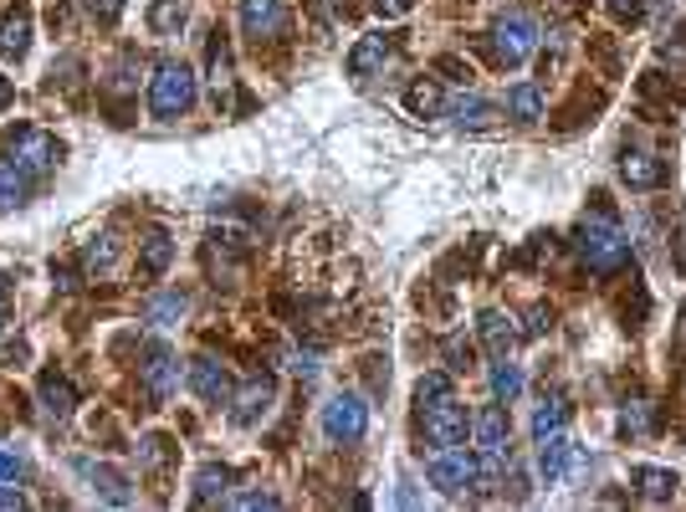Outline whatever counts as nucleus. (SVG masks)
I'll return each instance as SVG.
<instances>
[{
	"mask_svg": "<svg viewBox=\"0 0 686 512\" xmlns=\"http://www.w3.org/2000/svg\"><path fill=\"white\" fill-rule=\"evenodd\" d=\"M174 456H180V451H174V441H169V436H144V441H139V461H144L149 472H165Z\"/></svg>",
	"mask_w": 686,
	"mask_h": 512,
	"instance_id": "33",
	"label": "nucleus"
},
{
	"mask_svg": "<svg viewBox=\"0 0 686 512\" xmlns=\"http://www.w3.org/2000/svg\"><path fill=\"white\" fill-rule=\"evenodd\" d=\"M569 426V405L564 400H543V405L533 410V436L543 441V436H558V430Z\"/></svg>",
	"mask_w": 686,
	"mask_h": 512,
	"instance_id": "30",
	"label": "nucleus"
},
{
	"mask_svg": "<svg viewBox=\"0 0 686 512\" xmlns=\"http://www.w3.org/2000/svg\"><path fill=\"white\" fill-rule=\"evenodd\" d=\"M380 5V16H410L416 11V0H374Z\"/></svg>",
	"mask_w": 686,
	"mask_h": 512,
	"instance_id": "43",
	"label": "nucleus"
},
{
	"mask_svg": "<svg viewBox=\"0 0 686 512\" xmlns=\"http://www.w3.org/2000/svg\"><path fill=\"white\" fill-rule=\"evenodd\" d=\"M543 451H538V472H543V481H564V472H569V441H564V430L558 436H543Z\"/></svg>",
	"mask_w": 686,
	"mask_h": 512,
	"instance_id": "22",
	"label": "nucleus"
},
{
	"mask_svg": "<svg viewBox=\"0 0 686 512\" xmlns=\"http://www.w3.org/2000/svg\"><path fill=\"white\" fill-rule=\"evenodd\" d=\"M11 98H16V83H11V77H0V113L11 108Z\"/></svg>",
	"mask_w": 686,
	"mask_h": 512,
	"instance_id": "46",
	"label": "nucleus"
},
{
	"mask_svg": "<svg viewBox=\"0 0 686 512\" xmlns=\"http://www.w3.org/2000/svg\"><path fill=\"white\" fill-rule=\"evenodd\" d=\"M5 508H26V492H16V487H5V481H0V512Z\"/></svg>",
	"mask_w": 686,
	"mask_h": 512,
	"instance_id": "45",
	"label": "nucleus"
},
{
	"mask_svg": "<svg viewBox=\"0 0 686 512\" xmlns=\"http://www.w3.org/2000/svg\"><path fill=\"white\" fill-rule=\"evenodd\" d=\"M549 328H553V313H549V307H533V313H528V328H522V333H533V339H538V333H549Z\"/></svg>",
	"mask_w": 686,
	"mask_h": 512,
	"instance_id": "41",
	"label": "nucleus"
},
{
	"mask_svg": "<svg viewBox=\"0 0 686 512\" xmlns=\"http://www.w3.org/2000/svg\"><path fill=\"white\" fill-rule=\"evenodd\" d=\"M236 508H277V497L272 492H246V497H236Z\"/></svg>",
	"mask_w": 686,
	"mask_h": 512,
	"instance_id": "44",
	"label": "nucleus"
},
{
	"mask_svg": "<svg viewBox=\"0 0 686 512\" xmlns=\"http://www.w3.org/2000/svg\"><path fill=\"white\" fill-rule=\"evenodd\" d=\"M77 72H83V62H77V57H68L62 68H51V87H72V83H77Z\"/></svg>",
	"mask_w": 686,
	"mask_h": 512,
	"instance_id": "38",
	"label": "nucleus"
},
{
	"mask_svg": "<svg viewBox=\"0 0 686 512\" xmlns=\"http://www.w3.org/2000/svg\"><path fill=\"white\" fill-rule=\"evenodd\" d=\"M41 405H47L51 420H68L72 410H77V390H72V379L57 375V369H47V375H41Z\"/></svg>",
	"mask_w": 686,
	"mask_h": 512,
	"instance_id": "18",
	"label": "nucleus"
},
{
	"mask_svg": "<svg viewBox=\"0 0 686 512\" xmlns=\"http://www.w3.org/2000/svg\"><path fill=\"white\" fill-rule=\"evenodd\" d=\"M533 47H538V26L528 11H503L492 36H486V51H492L497 68H522L533 57Z\"/></svg>",
	"mask_w": 686,
	"mask_h": 512,
	"instance_id": "4",
	"label": "nucleus"
},
{
	"mask_svg": "<svg viewBox=\"0 0 686 512\" xmlns=\"http://www.w3.org/2000/svg\"><path fill=\"white\" fill-rule=\"evenodd\" d=\"M241 32L252 36L256 47L277 41L287 32V5L282 0H241Z\"/></svg>",
	"mask_w": 686,
	"mask_h": 512,
	"instance_id": "9",
	"label": "nucleus"
},
{
	"mask_svg": "<svg viewBox=\"0 0 686 512\" xmlns=\"http://www.w3.org/2000/svg\"><path fill=\"white\" fill-rule=\"evenodd\" d=\"M16 472H21V466H16V456H5V451H0V481H11Z\"/></svg>",
	"mask_w": 686,
	"mask_h": 512,
	"instance_id": "47",
	"label": "nucleus"
},
{
	"mask_svg": "<svg viewBox=\"0 0 686 512\" xmlns=\"http://www.w3.org/2000/svg\"><path fill=\"white\" fill-rule=\"evenodd\" d=\"M619 180H625L630 190H661L666 185V164L646 149H625L619 154Z\"/></svg>",
	"mask_w": 686,
	"mask_h": 512,
	"instance_id": "13",
	"label": "nucleus"
},
{
	"mask_svg": "<svg viewBox=\"0 0 686 512\" xmlns=\"http://www.w3.org/2000/svg\"><path fill=\"white\" fill-rule=\"evenodd\" d=\"M0 154H5V159H16L32 180H47V174L62 164V138L47 134V129H36V123H26V129H16V134L0 138Z\"/></svg>",
	"mask_w": 686,
	"mask_h": 512,
	"instance_id": "3",
	"label": "nucleus"
},
{
	"mask_svg": "<svg viewBox=\"0 0 686 512\" xmlns=\"http://www.w3.org/2000/svg\"><path fill=\"white\" fill-rule=\"evenodd\" d=\"M492 394H497V400H503V405H507V400H518V394H522V369H518V364H513V358H497V364H492Z\"/></svg>",
	"mask_w": 686,
	"mask_h": 512,
	"instance_id": "29",
	"label": "nucleus"
},
{
	"mask_svg": "<svg viewBox=\"0 0 686 512\" xmlns=\"http://www.w3.org/2000/svg\"><path fill=\"white\" fill-rule=\"evenodd\" d=\"M389 62V36L385 32H374V36H359L349 51V77L353 83H369L374 72Z\"/></svg>",
	"mask_w": 686,
	"mask_h": 512,
	"instance_id": "15",
	"label": "nucleus"
},
{
	"mask_svg": "<svg viewBox=\"0 0 686 512\" xmlns=\"http://www.w3.org/2000/svg\"><path fill=\"white\" fill-rule=\"evenodd\" d=\"M169 261H174V241L165 236V231H154L149 241H139V277H165Z\"/></svg>",
	"mask_w": 686,
	"mask_h": 512,
	"instance_id": "20",
	"label": "nucleus"
},
{
	"mask_svg": "<svg viewBox=\"0 0 686 512\" xmlns=\"http://www.w3.org/2000/svg\"><path fill=\"white\" fill-rule=\"evenodd\" d=\"M492 113H497V108H492L486 98H477V93H467V98L446 102V119H456L461 129H486V123H492Z\"/></svg>",
	"mask_w": 686,
	"mask_h": 512,
	"instance_id": "25",
	"label": "nucleus"
},
{
	"mask_svg": "<svg viewBox=\"0 0 686 512\" xmlns=\"http://www.w3.org/2000/svg\"><path fill=\"white\" fill-rule=\"evenodd\" d=\"M405 108H410V119H441V113H446V93H441V83L420 77V83H410V93H405Z\"/></svg>",
	"mask_w": 686,
	"mask_h": 512,
	"instance_id": "21",
	"label": "nucleus"
},
{
	"mask_svg": "<svg viewBox=\"0 0 686 512\" xmlns=\"http://www.w3.org/2000/svg\"><path fill=\"white\" fill-rule=\"evenodd\" d=\"M226 487H231V472H226L220 461H205L201 472H195V502H201V508H210L216 497H226Z\"/></svg>",
	"mask_w": 686,
	"mask_h": 512,
	"instance_id": "26",
	"label": "nucleus"
},
{
	"mask_svg": "<svg viewBox=\"0 0 686 512\" xmlns=\"http://www.w3.org/2000/svg\"><path fill=\"white\" fill-rule=\"evenodd\" d=\"M636 492L646 502H671L676 497V472H666V466H636Z\"/></svg>",
	"mask_w": 686,
	"mask_h": 512,
	"instance_id": "23",
	"label": "nucleus"
},
{
	"mask_svg": "<svg viewBox=\"0 0 686 512\" xmlns=\"http://www.w3.org/2000/svg\"><path fill=\"white\" fill-rule=\"evenodd\" d=\"M272 400H277V385H272V379H252L241 394H231V405H236L231 420L236 426H256V420L272 410Z\"/></svg>",
	"mask_w": 686,
	"mask_h": 512,
	"instance_id": "16",
	"label": "nucleus"
},
{
	"mask_svg": "<svg viewBox=\"0 0 686 512\" xmlns=\"http://www.w3.org/2000/svg\"><path fill=\"white\" fill-rule=\"evenodd\" d=\"M477 333H482V349L492 358H503V354H513V343H518V328H513V318L507 313H482V324H477Z\"/></svg>",
	"mask_w": 686,
	"mask_h": 512,
	"instance_id": "17",
	"label": "nucleus"
},
{
	"mask_svg": "<svg viewBox=\"0 0 686 512\" xmlns=\"http://www.w3.org/2000/svg\"><path fill=\"white\" fill-rule=\"evenodd\" d=\"M51 282H57V292H72V288H77V272H72L68 261H62V267L51 261Z\"/></svg>",
	"mask_w": 686,
	"mask_h": 512,
	"instance_id": "42",
	"label": "nucleus"
},
{
	"mask_svg": "<svg viewBox=\"0 0 686 512\" xmlns=\"http://www.w3.org/2000/svg\"><path fill=\"white\" fill-rule=\"evenodd\" d=\"M32 174L21 170L16 159H5L0 154V210H16V205H26V195H32Z\"/></svg>",
	"mask_w": 686,
	"mask_h": 512,
	"instance_id": "19",
	"label": "nucleus"
},
{
	"mask_svg": "<svg viewBox=\"0 0 686 512\" xmlns=\"http://www.w3.org/2000/svg\"><path fill=\"white\" fill-rule=\"evenodd\" d=\"M446 358H452V369H467V364H471V343L467 339H446Z\"/></svg>",
	"mask_w": 686,
	"mask_h": 512,
	"instance_id": "39",
	"label": "nucleus"
},
{
	"mask_svg": "<svg viewBox=\"0 0 686 512\" xmlns=\"http://www.w3.org/2000/svg\"><path fill=\"white\" fill-rule=\"evenodd\" d=\"M425 477H431L435 492L461 497L467 487H477V456H471L467 446H446V451H431V461H425Z\"/></svg>",
	"mask_w": 686,
	"mask_h": 512,
	"instance_id": "7",
	"label": "nucleus"
},
{
	"mask_svg": "<svg viewBox=\"0 0 686 512\" xmlns=\"http://www.w3.org/2000/svg\"><path fill=\"white\" fill-rule=\"evenodd\" d=\"M26 51H32V5L16 0V5L0 16V57H5V62H21Z\"/></svg>",
	"mask_w": 686,
	"mask_h": 512,
	"instance_id": "12",
	"label": "nucleus"
},
{
	"mask_svg": "<svg viewBox=\"0 0 686 512\" xmlns=\"http://www.w3.org/2000/svg\"><path fill=\"white\" fill-rule=\"evenodd\" d=\"M323 436L334 446H359L369 436V405L364 394H334L328 405H323Z\"/></svg>",
	"mask_w": 686,
	"mask_h": 512,
	"instance_id": "6",
	"label": "nucleus"
},
{
	"mask_svg": "<svg viewBox=\"0 0 686 512\" xmlns=\"http://www.w3.org/2000/svg\"><path fill=\"white\" fill-rule=\"evenodd\" d=\"M467 430H471V415L467 405L446 394V400H435V405H420V436L431 451H446V446H467Z\"/></svg>",
	"mask_w": 686,
	"mask_h": 512,
	"instance_id": "5",
	"label": "nucleus"
},
{
	"mask_svg": "<svg viewBox=\"0 0 686 512\" xmlns=\"http://www.w3.org/2000/svg\"><path fill=\"white\" fill-rule=\"evenodd\" d=\"M574 252L585 256V267L589 272H619L625 267V256H630V241H625V231H619V221L604 210V205H594L585 221L574 225Z\"/></svg>",
	"mask_w": 686,
	"mask_h": 512,
	"instance_id": "1",
	"label": "nucleus"
},
{
	"mask_svg": "<svg viewBox=\"0 0 686 512\" xmlns=\"http://www.w3.org/2000/svg\"><path fill=\"white\" fill-rule=\"evenodd\" d=\"M431 68L441 72L446 83H471V68H467V62H461V57H452V51H446V57H435Z\"/></svg>",
	"mask_w": 686,
	"mask_h": 512,
	"instance_id": "35",
	"label": "nucleus"
},
{
	"mask_svg": "<svg viewBox=\"0 0 686 512\" xmlns=\"http://www.w3.org/2000/svg\"><path fill=\"white\" fill-rule=\"evenodd\" d=\"M201 98V83H195V72L184 68V62H159L149 77V113L159 123H174L184 119L190 108Z\"/></svg>",
	"mask_w": 686,
	"mask_h": 512,
	"instance_id": "2",
	"label": "nucleus"
},
{
	"mask_svg": "<svg viewBox=\"0 0 686 512\" xmlns=\"http://www.w3.org/2000/svg\"><path fill=\"white\" fill-rule=\"evenodd\" d=\"M507 113H513L518 123H538V119H543V87H538V83L507 87Z\"/></svg>",
	"mask_w": 686,
	"mask_h": 512,
	"instance_id": "24",
	"label": "nucleus"
},
{
	"mask_svg": "<svg viewBox=\"0 0 686 512\" xmlns=\"http://www.w3.org/2000/svg\"><path fill=\"white\" fill-rule=\"evenodd\" d=\"M77 466H83V477L93 481V492H98L103 502H113V508H129V502H134V492H129L134 481L123 477V472H113L108 461H77Z\"/></svg>",
	"mask_w": 686,
	"mask_h": 512,
	"instance_id": "14",
	"label": "nucleus"
},
{
	"mask_svg": "<svg viewBox=\"0 0 686 512\" xmlns=\"http://www.w3.org/2000/svg\"><path fill=\"white\" fill-rule=\"evenodd\" d=\"M87 11H93L103 26H113V21L123 16V0H87Z\"/></svg>",
	"mask_w": 686,
	"mask_h": 512,
	"instance_id": "37",
	"label": "nucleus"
},
{
	"mask_svg": "<svg viewBox=\"0 0 686 512\" xmlns=\"http://www.w3.org/2000/svg\"><path fill=\"white\" fill-rule=\"evenodd\" d=\"M619 430H625V436H651L655 430V405L651 400H630V405L619 410Z\"/></svg>",
	"mask_w": 686,
	"mask_h": 512,
	"instance_id": "31",
	"label": "nucleus"
},
{
	"mask_svg": "<svg viewBox=\"0 0 686 512\" xmlns=\"http://www.w3.org/2000/svg\"><path fill=\"white\" fill-rule=\"evenodd\" d=\"M364 379H369V390L380 394V390H389V358H364Z\"/></svg>",
	"mask_w": 686,
	"mask_h": 512,
	"instance_id": "36",
	"label": "nucleus"
},
{
	"mask_svg": "<svg viewBox=\"0 0 686 512\" xmlns=\"http://www.w3.org/2000/svg\"><path fill=\"white\" fill-rule=\"evenodd\" d=\"M190 390L201 394L205 405H231V394H236V385H231V375H226V364H216V358H190Z\"/></svg>",
	"mask_w": 686,
	"mask_h": 512,
	"instance_id": "10",
	"label": "nucleus"
},
{
	"mask_svg": "<svg viewBox=\"0 0 686 512\" xmlns=\"http://www.w3.org/2000/svg\"><path fill=\"white\" fill-rule=\"evenodd\" d=\"M139 385H144V394H149L154 405H165V400H174V390H180V358H174V349H165V343H154L149 358L139 364Z\"/></svg>",
	"mask_w": 686,
	"mask_h": 512,
	"instance_id": "8",
	"label": "nucleus"
},
{
	"mask_svg": "<svg viewBox=\"0 0 686 512\" xmlns=\"http://www.w3.org/2000/svg\"><path fill=\"white\" fill-rule=\"evenodd\" d=\"M471 436H477V451H482V456H507V436H513L507 410L503 405L477 410V415H471Z\"/></svg>",
	"mask_w": 686,
	"mask_h": 512,
	"instance_id": "11",
	"label": "nucleus"
},
{
	"mask_svg": "<svg viewBox=\"0 0 686 512\" xmlns=\"http://www.w3.org/2000/svg\"><path fill=\"white\" fill-rule=\"evenodd\" d=\"M113 256H118L113 236H93V241H87V246H83V272H87V277L108 272V267H113Z\"/></svg>",
	"mask_w": 686,
	"mask_h": 512,
	"instance_id": "32",
	"label": "nucleus"
},
{
	"mask_svg": "<svg viewBox=\"0 0 686 512\" xmlns=\"http://www.w3.org/2000/svg\"><path fill=\"white\" fill-rule=\"evenodd\" d=\"M446 394H456V385H452L446 369H431V375L416 379V405H435V400H446Z\"/></svg>",
	"mask_w": 686,
	"mask_h": 512,
	"instance_id": "34",
	"label": "nucleus"
},
{
	"mask_svg": "<svg viewBox=\"0 0 686 512\" xmlns=\"http://www.w3.org/2000/svg\"><path fill=\"white\" fill-rule=\"evenodd\" d=\"M184 307H190V297L174 288V292H159V297H149V303H144V318H149V324H159V328H169V324H180V318H184Z\"/></svg>",
	"mask_w": 686,
	"mask_h": 512,
	"instance_id": "27",
	"label": "nucleus"
},
{
	"mask_svg": "<svg viewBox=\"0 0 686 512\" xmlns=\"http://www.w3.org/2000/svg\"><path fill=\"white\" fill-rule=\"evenodd\" d=\"M615 21H640V0H604Z\"/></svg>",
	"mask_w": 686,
	"mask_h": 512,
	"instance_id": "40",
	"label": "nucleus"
},
{
	"mask_svg": "<svg viewBox=\"0 0 686 512\" xmlns=\"http://www.w3.org/2000/svg\"><path fill=\"white\" fill-rule=\"evenodd\" d=\"M184 16H190V5H184V0H154V5H149V32L154 36H180Z\"/></svg>",
	"mask_w": 686,
	"mask_h": 512,
	"instance_id": "28",
	"label": "nucleus"
}]
</instances>
